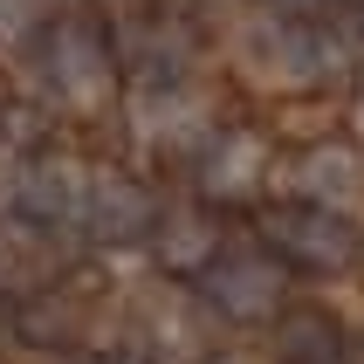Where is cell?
<instances>
[{
  "label": "cell",
  "mask_w": 364,
  "mask_h": 364,
  "mask_svg": "<svg viewBox=\"0 0 364 364\" xmlns=\"http://www.w3.org/2000/svg\"><path fill=\"white\" fill-rule=\"evenodd\" d=\"M358 124H364V90H358Z\"/></svg>",
  "instance_id": "cell-13"
},
{
  "label": "cell",
  "mask_w": 364,
  "mask_h": 364,
  "mask_svg": "<svg viewBox=\"0 0 364 364\" xmlns=\"http://www.w3.org/2000/svg\"><path fill=\"white\" fill-rule=\"evenodd\" d=\"M358 35H364V0H358Z\"/></svg>",
  "instance_id": "cell-12"
},
{
  "label": "cell",
  "mask_w": 364,
  "mask_h": 364,
  "mask_svg": "<svg viewBox=\"0 0 364 364\" xmlns=\"http://www.w3.org/2000/svg\"><path fill=\"white\" fill-rule=\"evenodd\" d=\"M241 62L247 76H262L268 90H303L330 69V41L316 28H303L296 14H268V21H247L241 28Z\"/></svg>",
  "instance_id": "cell-2"
},
{
  "label": "cell",
  "mask_w": 364,
  "mask_h": 364,
  "mask_svg": "<svg viewBox=\"0 0 364 364\" xmlns=\"http://www.w3.org/2000/svg\"><path fill=\"white\" fill-rule=\"evenodd\" d=\"M296 186H303L316 206H350L364 186V165L358 151H344V144H309L303 165H296Z\"/></svg>",
  "instance_id": "cell-8"
},
{
  "label": "cell",
  "mask_w": 364,
  "mask_h": 364,
  "mask_svg": "<svg viewBox=\"0 0 364 364\" xmlns=\"http://www.w3.org/2000/svg\"><path fill=\"white\" fill-rule=\"evenodd\" d=\"M159 262L179 268V275H206V268L220 262V227L206 220V213H172V220H159Z\"/></svg>",
  "instance_id": "cell-9"
},
{
  "label": "cell",
  "mask_w": 364,
  "mask_h": 364,
  "mask_svg": "<svg viewBox=\"0 0 364 364\" xmlns=\"http://www.w3.org/2000/svg\"><path fill=\"white\" fill-rule=\"evenodd\" d=\"M262 179H268V144L255 131L206 138V159H200V193L206 200H247V193H262Z\"/></svg>",
  "instance_id": "cell-7"
},
{
  "label": "cell",
  "mask_w": 364,
  "mask_h": 364,
  "mask_svg": "<svg viewBox=\"0 0 364 364\" xmlns=\"http://www.w3.org/2000/svg\"><path fill=\"white\" fill-rule=\"evenodd\" d=\"M90 186H97V172H90L82 159L48 151V159L21 165L14 206L28 213V220H41V227H82V213H90Z\"/></svg>",
  "instance_id": "cell-4"
},
{
  "label": "cell",
  "mask_w": 364,
  "mask_h": 364,
  "mask_svg": "<svg viewBox=\"0 0 364 364\" xmlns=\"http://www.w3.org/2000/svg\"><path fill=\"white\" fill-rule=\"evenodd\" d=\"M268 7H275V14H296V21H303V14H316V7H330V0H268Z\"/></svg>",
  "instance_id": "cell-11"
},
{
  "label": "cell",
  "mask_w": 364,
  "mask_h": 364,
  "mask_svg": "<svg viewBox=\"0 0 364 364\" xmlns=\"http://www.w3.org/2000/svg\"><path fill=\"white\" fill-rule=\"evenodd\" d=\"M159 227V206H151V193H144L131 172H97V186H90V213H82V234L103 247H124L138 241V234H151Z\"/></svg>",
  "instance_id": "cell-6"
},
{
  "label": "cell",
  "mask_w": 364,
  "mask_h": 364,
  "mask_svg": "<svg viewBox=\"0 0 364 364\" xmlns=\"http://www.w3.org/2000/svg\"><path fill=\"white\" fill-rule=\"evenodd\" d=\"M200 282L227 323H262L282 309V262H268V255H220Z\"/></svg>",
  "instance_id": "cell-5"
},
{
  "label": "cell",
  "mask_w": 364,
  "mask_h": 364,
  "mask_svg": "<svg viewBox=\"0 0 364 364\" xmlns=\"http://www.w3.org/2000/svg\"><path fill=\"white\" fill-rule=\"evenodd\" d=\"M268 241H275V255L296 275H316V282H337V275H350L364 262V227L350 220L344 206H316V200L282 206L268 220Z\"/></svg>",
  "instance_id": "cell-1"
},
{
  "label": "cell",
  "mask_w": 364,
  "mask_h": 364,
  "mask_svg": "<svg viewBox=\"0 0 364 364\" xmlns=\"http://www.w3.org/2000/svg\"><path fill=\"white\" fill-rule=\"evenodd\" d=\"M41 69H48V90L62 103H76V110H97L110 97V82H117V62L103 48L97 28H82V21H55L48 41H41Z\"/></svg>",
  "instance_id": "cell-3"
},
{
  "label": "cell",
  "mask_w": 364,
  "mask_h": 364,
  "mask_svg": "<svg viewBox=\"0 0 364 364\" xmlns=\"http://www.w3.org/2000/svg\"><path fill=\"white\" fill-rule=\"evenodd\" d=\"M28 14H35V0H0V35H21Z\"/></svg>",
  "instance_id": "cell-10"
}]
</instances>
